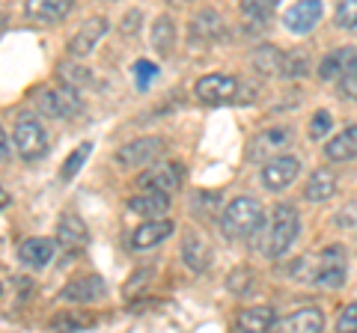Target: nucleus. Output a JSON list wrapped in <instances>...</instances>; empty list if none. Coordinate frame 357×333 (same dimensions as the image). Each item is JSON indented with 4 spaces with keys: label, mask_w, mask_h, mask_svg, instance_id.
<instances>
[{
    "label": "nucleus",
    "mask_w": 357,
    "mask_h": 333,
    "mask_svg": "<svg viewBox=\"0 0 357 333\" xmlns=\"http://www.w3.org/2000/svg\"><path fill=\"white\" fill-rule=\"evenodd\" d=\"M325 155L331 161H351L357 158V125L342 128L337 137L325 143Z\"/></svg>",
    "instance_id": "nucleus-20"
},
{
    "label": "nucleus",
    "mask_w": 357,
    "mask_h": 333,
    "mask_svg": "<svg viewBox=\"0 0 357 333\" xmlns=\"http://www.w3.org/2000/svg\"><path fill=\"white\" fill-rule=\"evenodd\" d=\"M131 72H134V81H137L140 90H146L152 77H158V65L149 63V60H137V63H134V69H131Z\"/></svg>",
    "instance_id": "nucleus-33"
},
{
    "label": "nucleus",
    "mask_w": 357,
    "mask_h": 333,
    "mask_svg": "<svg viewBox=\"0 0 357 333\" xmlns=\"http://www.w3.org/2000/svg\"><path fill=\"white\" fill-rule=\"evenodd\" d=\"M152 45L158 48V54H170L173 45H176V27H173V21L167 15L155 18V24H152Z\"/></svg>",
    "instance_id": "nucleus-25"
},
{
    "label": "nucleus",
    "mask_w": 357,
    "mask_h": 333,
    "mask_svg": "<svg viewBox=\"0 0 357 333\" xmlns=\"http://www.w3.org/2000/svg\"><path fill=\"white\" fill-rule=\"evenodd\" d=\"M253 271H248V268H238V271H232L229 274V280H227V286H229V292H236V295H248V292H253Z\"/></svg>",
    "instance_id": "nucleus-30"
},
{
    "label": "nucleus",
    "mask_w": 357,
    "mask_h": 333,
    "mask_svg": "<svg viewBox=\"0 0 357 333\" xmlns=\"http://www.w3.org/2000/svg\"><path fill=\"white\" fill-rule=\"evenodd\" d=\"M280 60H283V54L277 48H271V45H265V48L256 51V65H259L262 72H277V69H280Z\"/></svg>",
    "instance_id": "nucleus-31"
},
{
    "label": "nucleus",
    "mask_w": 357,
    "mask_h": 333,
    "mask_svg": "<svg viewBox=\"0 0 357 333\" xmlns=\"http://www.w3.org/2000/svg\"><path fill=\"white\" fill-rule=\"evenodd\" d=\"M182 185V166L167 161V164H155L146 173L137 176V187H146V191H161V194H173L176 187Z\"/></svg>",
    "instance_id": "nucleus-10"
},
{
    "label": "nucleus",
    "mask_w": 357,
    "mask_h": 333,
    "mask_svg": "<svg viewBox=\"0 0 357 333\" xmlns=\"http://www.w3.org/2000/svg\"><path fill=\"white\" fill-rule=\"evenodd\" d=\"M167 143L161 137H140V140H131L128 146H122L116 152V164L131 170V166H149L155 164L158 155H164Z\"/></svg>",
    "instance_id": "nucleus-7"
},
{
    "label": "nucleus",
    "mask_w": 357,
    "mask_h": 333,
    "mask_svg": "<svg viewBox=\"0 0 357 333\" xmlns=\"http://www.w3.org/2000/svg\"><path fill=\"white\" fill-rule=\"evenodd\" d=\"M173 235V224L170 220H161V217H152L146 220L143 226H137L131 232V247L134 250H149L155 244H161L164 238Z\"/></svg>",
    "instance_id": "nucleus-14"
},
{
    "label": "nucleus",
    "mask_w": 357,
    "mask_h": 333,
    "mask_svg": "<svg viewBox=\"0 0 357 333\" xmlns=\"http://www.w3.org/2000/svg\"><path fill=\"white\" fill-rule=\"evenodd\" d=\"M140 13H137V9H134V13H128L126 15V24H122V33H126V36H128V33H131V36H134V33H137L140 30Z\"/></svg>",
    "instance_id": "nucleus-38"
},
{
    "label": "nucleus",
    "mask_w": 357,
    "mask_h": 333,
    "mask_svg": "<svg viewBox=\"0 0 357 333\" xmlns=\"http://www.w3.org/2000/svg\"><path fill=\"white\" fill-rule=\"evenodd\" d=\"M107 33V21L105 18H89V21H84V27L75 33L72 36V42H69V54L72 57H86L89 51L96 48V42L102 39Z\"/></svg>",
    "instance_id": "nucleus-15"
},
{
    "label": "nucleus",
    "mask_w": 357,
    "mask_h": 333,
    "mask_svg": "<svg viewBox=\"0 0 357 333\" xmlns=\"http://www.w3.org/2000/svg\"><path fill=\"white\" fill-rule=\"evenodd\" d=\"M301 232V217L292 206H277L274 208V220L271 229H268V241H265V253L271 259H280L283 253L292 247L295 238Z\"/></svg>",
    "instance_id": "nucleus-2"
},
{
    "label": "nucleus",
    "mask_w": 357,
    "mask_h": 333,
    "mask_svg": "<svg viewBox=\"0 0 357 333\" xmlns=\"http://www.w3.org/2000/svg\"><path fill=\"white\" fill-rule=\"evenodd\" d=\"M354 69H357V48H340L321 60L319 77L321 81H340V77H345Z\"/></svg>",
    "instance_id": "nucleus-13"
},
{
    "label": "nucleus",
    "mask_w": 357,
    "mask_h": 333,
    "mask_svg": "<svg viewBox=\"0 0 357 333\" xmlns=\"http://www.w3.org/2000/svg\"><path fill=\"white\" fill-rule=\"evenodd\" d=\"M13 140H15V149H18V155L24 161H36V158H42V155L48 152V134H45V128L39 125V119L30 116V114L18 116Z\"/></svg>",
    "instance_id": "nucleus-4"
},
{
    "label": "nucleus",
    "mask_w": 357,
    "mask_h": 333,
    "mask_svg": "<svg viewBox=\"0 0 357 333\" xmlns=\"http://www.w3.org/2000/svg\"><path fill=\"white\" fill-rule=\"evenodd\" d=\"M304 54H289V57L280 60V69L286 77H295V75H304Z\"/></svg>",
    "instance_id": "nucleus-35"
},
{
    "label": "nucleus",
    "mask_w": 357,
    "mask_h": 333,
    "mask_svg": "<svg viewBox=\"0 0 357 333\" xmlns=\"http://www.w3.org/2000/svg\"><path fill=\"white\" fill-rule=\"evenodd\" d=\"M89 155H93V143H81V146H77L72 155H69V158H66V164H63V170H60V179L63 182H69V179H75V173L77 170H81V166L86 164V158H89Z\"/></svg>",
    "instance_id": "nucleus-27"
},
{
    "label": "nucleus",
    "mask_w": 357,
    "mask_h": 333,
    "mask_svg": "<svg viewBox=\"0 0 357 333\" xmlns=\"http://www.w3.org/2000/svg\"><path fill=\"white\" fill-rule=\"evenodd\" d=\"M194 93H197L199 102L211 104V107L241 102V95H238L241 84H238V77H232V75H206V77H199Z\"/></svg>",
    "instance_id": "nucleus-3"
},
{
    "label": "nucleus",
    "mask_w": 357,
    "mask_h": 333,
    "mask_svg": "<svg viewBox=\"0 0 357 333\" xmlns=\"http://www.w3.org/2000/svg\"><path fill=\"white\" fill-rule=\"evenodd\" d=\"M167 208H170V194H161V191H149L143 196H134L128 203V212L140 217H161Z\"/></svg>",
    "instance_id": "nucleus-21"
},
{
    "label": "nucleus",
    "mask_w": 357,
    "mask_h": 333,
    "mask_svg": "<svg viewBox=\"0 0 357 333\" xmlns=\"http://www.w3.org/2000/svg\"><path fill=\"white\" fill-rule=\"evenodd\" d=\"M9 152V140H6V131H3V125H0V158Z\"/></svg>",
    "instance_id": "nucleus-39"
},
{
    "label": "nucleus",
    "mask_w": 357,
    "mask_h": 333,
    "mask_svg": "<svg viewBox=\"0 0 357 333\" xmlns=\"http://www.w3.org/2000/svg\"><path fill=\"white\" fill-rule=\"evenodd\" d=\"M321 15H325V3H321V0H298V3H292L286 9L283 24H286L289 33L304 36V33H310L319 24Z\"/></svg>",
    "instance_id": "nucleus-9"
},
{
    "label": "nucleus",
    "mask_w": 357,
    "mask_h": 333,
    "mask_svg": "<svg viewBox=\"0 0 357 333\" xmlns=\"http://www.w3.org/2000/svg\"><path fill=\"white\" fill-rule=\"evenodd\" d=\"M182 259L188 262L191 271H206L211 265V244L203 235H197V232H188L182 238Z\"/></svg>",
    "instance_id": "nucleus-17"
},
{
    "label": "nucleus",
    "mask_w": 357,
    "mask_h": 333,
    "mask_svg": "<svg viewBox=\"0 0 357 333\" xmlns=\"http://www.w3.org/2000/svg\"><path fill=\"white\" fill-rule=\"evenodd\" d=\"M271 327L280 333H319V330H325V316H321V309H316V307H304V309H298V313L274 318Z\"/></svg>",
    "instance_id": "nucleus-11"
},
{
    "label": "nucleus",
    "mask_w": 357,
    "mask_h": 333,
    "mask_svg": "<svg viewBox=\"0 0 357 333\" xmlns=\"http://www.w3.org/2000/svg\"><path fill=\"white\" fill-rule=\"evenodd\" d=\"M57 238L63 247H69V250H77V247H84L86 244V226H84V220L77 217V215H63L60 217V226H57Z\"/></svg>",
    "instance_id": "nucleus-23"
},
{
    "label": "nucleus",
    "mask_w": 357,
    "mask_h": 333,
    "mask_svg": "<svg viewBox=\"0 0 357 333\" xmlns=\"http://www.w3.org/2000/svg\"><path fill=\"white\" fill-rule=\"evenodd\" d=\"M274 9H277V0H241V13L250 21H259V24L274 15Z\"/></svg>",
    "instance_id": "nucleus-29"
},
{
    "label": "nucleus",
    "mask_w": 357,
    "mask_h": 333,
    "mask_svg": "<svg viewBox=\"0 0 357 333\" xmlns=\"http://www.w3.org/2000/svg\"><path fill=\"white\" fill-rule=\"evenodd\" d=\"M337 330H342V333H357V301L354 304H349L340 313V318H337Z\"/></svg>",
    "instance_id": "nucleus-34"
},
{
    "label": "nucleus",
    "mask_w": 357,
    "mask_h": 333,
    "mask_svg": "<svg viewBox=\"0 0 357 333\" xmlns=\"http://www.w3.org/2000/svg\"><path fill=\"white\" fill-rule=\"evenodd\" d=\"M39 110L51 119H72L84 110V102L72 84H63L60 90H45L39 95Z\"/></svg>",
    "instance_id": "nucleus-5"
},
{
    "label": "nucleus",
    "mask_w": 357,
    "mask_h": 333,
    "mask_svg": "<svg viewBox=\"0 0 357 333\" xmlns=\"http://www.w3.org/2000/svg\"><path fill=\"white\" fill-rule=\"evenodd\" d=\"M0 295H3V286H0Z\"/></svg>",
    "instance_id": "nucleus-41"
},
{
    "label": "nucleus",
    "mask_w": 357,
    "mask_h": 333,
    "mask_svg": "<svg viewBox=\"0 0 357 333\" xmlns=\"http://www.w3.org/2000/svg\"><path fill=\"white\" fill-rule=\"evenodd\" d=\"M340 93L345 98H351V102H357V69L349 72L345 77H340Z\"/></svg>",
    "instance_id": "nucleus-36"
},
{
    "label": "nucleus",
    "mask_w": 357,
    "mask_h": 333,
    "mask_svg": "<svg viewBox=\"0 0 357 333\" xmlns=\"http://www.w3.org/2000/svg\"><path fill=\"white\" fill-rule=\"evenodd\" d=\"M75 0H24V13L30 21H42V24H57L72 13Z\"/></svg>",
    "instance_id": "nucleus-12"
},
{
    "label": "nucleus",
    "mask_w": 357,
    "mask_h": 333,
    "mask_svg": "<svg viewBox=\"0 0 357 333\" xmlns=\"http://www.w3.org/2000/svg\"><path fill=\"white\" fill-rule=\"evenodd\" d=\"M262 224H265V212L259 199L253 196H236L220 215V229L229 238H250L262 229Z\"/></svg>",
    "instance_id": "nucleus-1"
},
{
    "label": "nucleus",
    "mask_w": 357,
    "mask_h": 333,
    "mask_svg": "<svg viewBox=\"0 0 357 333\" xmlns=\"http://www.w3.org/2000/svg\"><path fill=\"white\" fill-rule=\"evenodd\" d=\"M274 309L271 307H248L241 309L238 318H236V327L238 330H250V333H262V330H271L274 325Z\"/></svg>",
    "instance_id": "nucleus-22"
},
{
    "label": "nucleus",
    "mask_w": 357,
    "mask_h": 333,
    "mask_svg": "<svg viewBox=\"0 0 357 333\" xmlns=\"http://www.w3.org/2000/svg\"><path fill=\"white\" fill-rule=\"evenodd\" d=\"M333 24L345 33H357V0H340L337 13H333Z\"/></svg>",
    "instance_id": "nucleus-28"
},
{
    "label": "nucleus",
    "mask_w": 357,
    "mask_h": 333,
    "mask_svg": "<svg viewBox=\"0 0 357 333\" xmlns=\"http://www.w3.org/2000/svg\"><path fill=\"white\" fill-rule=\"evenodd\" d=\"M223 33V18L215 13V9H203V13H197L194 18V39H218Z\"/></svg>",
    "instance_id": "nucleus-24"
},
{
    "label": "nucleus",
    "mask_w": 357,
    "mask_h": 333,
    "mask_svg": "<svg viewBox=\"0 0 357 333\" xmlns=\"http://www.w3.org/2000/svg\"><path fill=\"white\" fill-rule=\"evenodd\" d=\"M289 128H271V131H262L259 137H256V143H253V149H250V155L253 158H262V155L268 152V149H283L286 143H289Z\"/></svg>",
    "instance_id": "nucleus-26"
},
{
    "label": "nucleus",
    "mask_w": 357,
    "mask_h": 333,
    "mask_svg": "<svg viewBox=\"0 0 357 333\" xmlns=\"http://www.w3.org/2000/svg\"><path fill=\"white\" fill-rule=\"evenodd\" d=\"M86 318H75V316H60L51 321V327H60V330H84Z\"/></svg>",
    "instance_id": "nucleus-37"
},
{
    "label": "nucleus",
    "mask_w": 357,
    "mask_h": 333,
    "mask_svg": "<svg viewBox=\"0 0 357 333\" xmlns=\"http://www.w3.org/2000/svg\"><path fill=\"white\" fill-rule=\"evenodd\" d=\"M333 194H337V176H333V170H328V166H319L304 185V196L310 203H328Z\"/></svg>",
    "instance_id": "nucleus-19"
},
{
    "label": "nucleus",
    "mask_w": 357,
    "mask_h": 333,
    "mask_svg": "<svg viewBox=\"0 0 357 333\" xmlns=\"http://www.w3.org/2000/svg\"><path fill=\"white\" fill-rule=\"evenodd\" d=\"M345 277H349V268H345V250L333 244V247L321 250L319 265H316V271L310 274V280L316 283V286L340 288V286L345 283Z\"/></svg>",
    "instance_id": "nucleus-6"
},
{
    "label": "nucleus",
    "mask_w": 357,
    "mask_h": 333,
    "mask_svg": "<svg viewBox=\"0 0 357 333\" xmlns=\"http://www.w3.org/2000/svg\"><path fill=\"white\" fill-rule=\"evenodd\" d=\"M54 253H57V241L51 238H27L24 244L18 247V259L27 265V268H45Z\"/></svg>",
    "instance_id": "nucleus-16"
},
{
    "label": "nucleus",
    "mask_w": 357,
    "mask_h": 333,
    "mask_svg": "<svg viewBox=\"0 0 357 333\" xmlns=\"http://www.w3.org/2000/svg\"><path fill=\"white\" fill-rule=\"evenodd\" d=\"M298 173H301V161L295 155H274L262 166V185L268 191H283V187H289L298 179Z\"/></svg>",
    "instance_id": "nucleus-8"
},
{
    "label": "nucleus",
    "mask_w": 357,
    "mask_h": 333,
    "mask_svg": "<svg viewBox=\"0 0 357 333\" xmlns=\"http://www.w3.org/2000/svg\"><path fill=\"white\" fill-rule=\"evenodd\" d=\"M331 125H333V116L328 114V110H319V114H312V122H310V140L328 137Z\"/></svg>",
    "instance_id": "nucleus-32"
},
{
    "label": "nucleus",
    "mask_w": 357,
    "mask_h": 333,
    "mask_svg": "<svg viewBox=\"0 0 357 333\" xmlns=\"http://www.w3.org/2000/svg\"><path fill=\"white\" fill-rule=\"evenodd\" d=\"M170 3H185V0H170Z\"/></svg>",
    "instance_id": "nucleus-40"
},
{
    "label": "nucleus",
    "mask_w": 357,
    "mask_h": 333,
    "mask_svg": "<svg viewBox=\"0 0 357 333\" xmlns=\"http://www.w3.org/2000/svg\"><path fill=\"white\" fill-rule=\"evenodd\" d=\"M107 286L102 277H84V280H75L63 288V301H77V304H89V301H98L105 297Z\"/></svg>",
    "instance_id": "nucleus-18"
}]
</instances>
